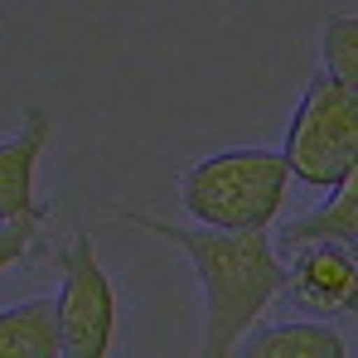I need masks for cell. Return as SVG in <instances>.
I'll return each instance as SVG.
<instances>
[{"instance_id":"1","label":"cell","mask_w":358,"mask_h":358,"mask_svg":"<svg viewBox=\"0 0 358 358\" xmlns=\"http://www.w3.org/2000/svg\"><path fill=\"white\" fill-rule=\"evenodd\" d=\"M117 223H131L141 233L175 242L189 257L199 291H203V339L199 354L223 358L238 349V339L266 315V305L286 291V266L271 252L266 233H233V228H208V223H165L155 213L136 208H112Z\"/></svg>"},{"instance_id":"2","label":"cell","mask_w":358,"mask_h":358,"mask_svg":"<svg viewBox=\"0 0 358 358\" xmlns=\"http://www.w3.org/2000/svg\"><path fill=\"white\" fill-rule=\"evenodd\" d=\"M286 189H291V165L281 150L233 145L184 170L179 203L194 223L233 228V233H266L286 203Z\"/></svg>"},{"instance_id":"3","label":"cell","mask_w":358,"mask_h":358,"mask_svg":"<svg viewBox=\"0 0 358 358\" xmlns=\"http://www.w3.org/2000/svg\"><path fill=\"white\" fill-rule=\"evenodd\" d=\"M291 179L329 189L358 170V87L320 73L300 97L286 145H281Z\"/></svg>"},{"instance_id":"4","label":"cell","mask_w":358,"mask_h":358,"mask_svg":"<svg viewBox=\"0 0 358 358\" xmlns=\"http://www.w3.org/2000/svg\"><path fill=\"white\" fill-rule=\"evenodd\" d=\"M63 291H59V329H63V354L73 358H102L117 334V291L97 262L92 233L78 228L73 242L59 252Z\"/></svg>"},{"instance_id":"5","label":"cell","mask_w":358,"mask_h":358,"mask_svg":"<svg viewBox=\"0 0 358 358\" xmlns=\"http://www.w3.org/2000/svg\"><path fill=\"white\" fill-rule=\"evenodd\" d=\"M281 296L310 315H358V262L344 242H305L286 266Z\"/></svg>"},{"instance_id":"6","label":"cell","mask_w":358,"mask_h":358,"mask_svg":"<svg viewBox=\"0 0 358 358\" xmlns=\"http://www.w3.org/2000/svg\"><path fill=\"white\" fill-rule=\"evenodd\" d=\"M54 136V121L44 107H29L20 136L0 141V223L5 218H29V223H44V203L34 199V170H39V155Z\"/></svg>"},{"instance_id":"7","label":"cell","mask_w":358,"mask_h":358,"mask_svg":"<svg viewBox=\"0 0 358 358\" xmlns=\"http://www.w3.org/2000/svg\"><path fill=\"white\" fill-rule=\"evenodd\" d=\"M242 354L252 358H344L349 344L324 320H281L266 329H247L238 339Z\"/></svg>"},{"instance_id":"8","label":"cell","mask_w":358,"mask_h":358,"mask_svg":"<svg viewBox=\"0 0 358 358\" xmlns=\"http://www.w3.org/2000/svg\"><path fill=\"white\" fill-rule=\"evenodd\" d=\"M63 329L54 300H20L0 310V358H59Z\"/></svg>"},{"instance_id":"9","label":"cell","mask_w":358,"mask_h":358,"mask_svg":"<svg viewBox=\"0 0 358 358\" xmlns=\"http://www.w3.org/2000/svg\"><path fill=\"white\" fill-rule=\"evenodd\" d=\"M334 194L320 203V208H310L305 218H296L281 242H286V252H296L305 242H354L358 238V170L354 175H344L339 184H329Z\"/></svg>"},{"instance_id":"10","label":"cell","mask_w":358,"mask_h":358,"mask_svg":"<svg viewBox=\"0 0 358 358\" xmlns=\"http://www.w3.org/2000/svg\"><path fill=\"white\" fill-rule=\"evenodd\" d=\"M324 73L358 87V15H329V24H324Z\"/></svg>"},{"instance_id":"11","label":"cell","mask_w":358,"mask_h":358,"mask_svg":"<svg viewBox=\"0 0 358 358\" xmlns=\"http://www.w3.org/2000/svg\"><path fill=\"white\" fill-rule=\"evenodd\" d=\"M34 233H39V223H29V218H5L0 223V271L34 252Z\"/></svg>"},{"instance_id":"12","label":"cell","mask_w":358,"mask_h":358,"mask_svg":"<svg viewBox=\"0 0 358 358\" xmlns=\"http://www.w3.org/2000/svg\"><path fill=\"white\" fill-rule=\"evenodd\" d=\"M344 247H349V257H354V262H358V238H354V242H344Z\"/></svg>"},{"instance_id":"13","label":"cell","mask_w":358,"mask_h":358,"mask_svg":"<svg viewBox=\"0 0 358 358\" xmlns=\"http://www.w3.org/2000/svg\"><path fill=\"white\" fill-rule=\"evenodd\" d=\"M223 5H233V0H223Z\"/></svg>"}]
</instances>
